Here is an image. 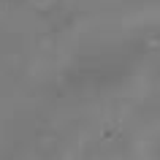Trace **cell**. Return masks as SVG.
I'll return each instance as SVG.
<instances>
[]
</instances>
